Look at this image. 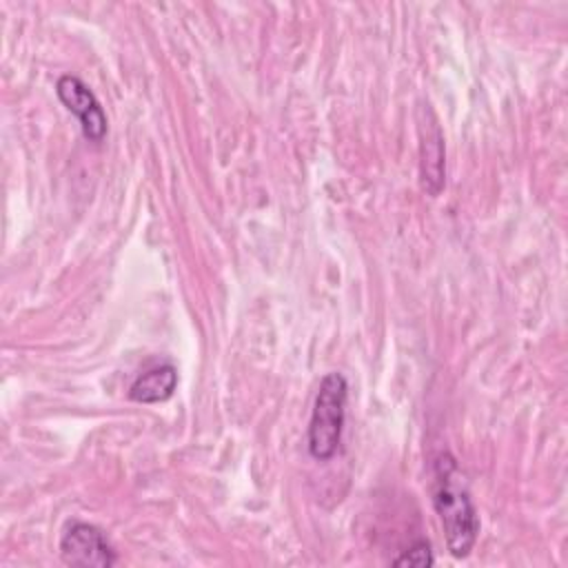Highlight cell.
I'll return each instance as SVG.
<instances>
[{
    "label": "cell",
    "instance_id": "8992f818",
    "mask_svg": "<svg viewBox=\"0 0 568 568\" xmlns=\"http://www.w3.org/2000/svg\"><path fill=\"white\" fill-rule=\"evenodd\" d=\"M175 386H178V368L169 362L155 364L131 382L129 399L138 404H160L175 393Z\"/></svg>",
    "mask_w": 568,
    "mask_h": 568
},
{
    "label": "cell",
    "instance_id": "277c9868",
    "mask_svg": "<svg viewBox=\"0 0 568 568\" xmlns=\"http://www.w3.org/2000/svg\"><path fill=\"white\" fill-rule=\"evenodd\" d=\"M55 93L60 102L78 118L82 135L89 142H102L106 135L109 122L95 93L78 75H69V73L58 78Z\"/></svg>",
    "mask_w": 568,
    "mask_h": 568
},
{
    "label": "cell",
    "instance_id": "5b68a950",
    "mask_svg": "<svg viewBox=\"0 0 568 568\" xmlns=\"http://www.w3.org/2000/svg\"><path fill=\"white\" fill-rule=\"evenodd\" d=\"M419 158H422V186L428 195H437L444 186V138L437 120L419 124Z\"/></svg>",
    "mask_w": 568,
    "mask_h": 568
},
{
    "label": "cell",
    "instance_id": "52a82bcc",
    "mask_svg": "<svg viewBox=\"0 0 568 568\" xmlns=\"http://www.w3.org/2000/svg\"><path fill=\"white\" fill-rule=\"evenodd\" d=\"M435 557L430 550V544L426 539H417L413 546L402 550L399 557L393 559V566H415V568H426L433 566Z\"/></svg>",
    "mask_w": 568,
    "mask_h": 568
},
{
    "label": "cell",
    "instance_id": "7a4b0ae2",
    "mask_svg": "<svg viewBox=\"0 0 568 568\" xmlns=\"http://www.w3.org/2000/svg\"><path fill=\"white\" fill-rule=\"evenodd\" d=\"M348 382L342 373H326L313 399V410L306 430L308 455L317 462H328L337 455L344 422H346Z\"/></svg>",
    "mask_w": 568,
    "mask_h": 568
},
{
    "label": "cell",
    "instance_id": "6da1fadb",
    "mask_svg": "<svg viewBox=\"0 0 568 568\" xmlns=\"http://www.w3.org/2000/svg\"><path fill=\"white\" fill-rule=\"evenodd\" d=\"M433 470V506L444 528L446 548L453 557L462 559L473 550L479 535L477 508L453 455L442 453L435 459Z\"/></svg>",
    "mask_w": 568,
    "mask_h": 568
},
{
    "label": "cell",
    "instance_id": "3957f363",
    "mask_svg": "<svg viewBox=\"0 0 568 568\" xmlns=\"http://www.w3.org/2000/svg\"><path fill=\"white\" fill-rule=\"evenodd\" d=\"M60 557L67 566L111 568L118 561L106 535L87 521H71L60 537Z\"/></svg>",
    "mask_w": 568,
    "mask_h": 568
}]
</instances>
